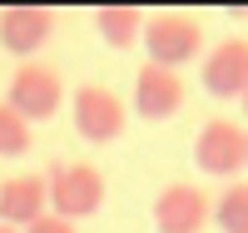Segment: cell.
Wrapping results in <instances>:
<instances>
[{
	"instance_id": "15",
	"label": "cell",
	"mask_w": 248,
	"mask_h": 233,
	"mask_svg": "<svg viewBox=\"0 0 248 233\" xmlns=\"http://www.w3.org/2000/svg\"><path fill=\"white\" fill-rule=\"evenodd\" d=\"M238 104H243V114H248V90H243V99H238Z\"/></svg>"
},
{
	"instance_id": "10",
	"label": "cell",
	"mask_w": 248,
	"mask_h": 233,
	"mask_svg": "<svg viewBox=\"0 0 248 233\" xmlns=\"http://www.w3.org/2000/svg\"><path fill=\"white\" fill-rule=\"evenodd\" d=\"M55 35V10L45 5H5L0 10V45L10 55H35Z\"/></svg>"
},
{
	"instance_id": "6",
	"label": "cell",
	"mask_w": 248,
	"mask_h": 233,
	"mask_svg": "<svg viewBox=\"0 0 248 233\" xmlns=\"http://www.w3.org/2000/svg\"><path fill=\"white\" fill-rule=\"evenodd\" d=\"M214 218V199L199 184H169L154 199V228L159 233H203Z\"/></svg>"
},
{
	"instance_id": "14",
	"label": "cell",
	"mask_w": 248,
	"mask_h": 233,
	"mask_svg": "<svg viewBox=\"0 0 248 233\" xmlns=\"http://www.w3.org/2000/svg\"><path fill=\"white\" fill-rule=\"evenodd\" d=\"M25 233H75V223H70V218H60V214H45L40 223H30Z\"/></svg>"
},
{
	"instance_id": "9",
	"label": "cell",
	"mask_w": 248,
	"mask_h": 233,
	"mask_svg": "<svg viewBox=\"0 0 248 233\" xmlns=\"http://www.w3.org/2000/svg\"><path fill=\"white\" fill-rule=\"evenodd\" d=\"M50 214V184L45 174H15L0 184V223L25 233L30 223H40Z\"/></svg>"
},
{
	"instance_id": "12",
	"label": "cell",
	"mask_w": 248,
	"mask_h": 233,
	"mask_svg": "<svg viewBox=\"0 0 248 233\" xmlns=\"http://www.w3.org/2000/svg\"><path fill=\"white\" fill-rule=\"evenodd\" d=\"M218 233H248V184H229L214 203Z\"/></svg>"
},
{
	"instance_id": "5",
	"label": "cell",
	"mask_w": 248,
	"mask_h": 233,
	"mask_svg": "<svg viewBox=\"0 0 248 233\" xmlns=\"http://www.w3.org/2000/svg\"><path fill=\"white\" fill-rule=\"evenodd\" d=\"M5 104L25 119H55L60 114V104H65V79H60L50 65H20L10 75V90H5Z\"/></svg>"
},
{
	"instance_id": "3",
	"label": "cell",
	"mask_w": 248,
	"mask_h": 233,
	"mask_svg": "<svg viewBox=\"0 0 248 233\" xmlns=\"http://www.w3.org/2000/svg\"><path fill=\"white\" fill-rule=\"evenodd\" d=\"M194 164L209 179H238L248 169V129L233 119H209L194 139Z\"/></svg>"
},
{
	"instance_id": "4",
	"label": "cell",
	"mask_w": 248,
	"mask_h": 233,
	"mask_svg": "<svg viewBox=\"0 0 248 233\" xmlns=\"http://www.w3.org/2000/svg\"><path fill=\"white\" fill-rule=\"evenodd\" d=\"M70 114H75V134L85 144H114L124 134V124H129V104L105 84H79Z\"/></svg>"
},
{
	"instance_id": "13",
	"label": "cell",
	"mask_w": 248,
	"mask_h": 233,
	"mask_svg": "<svg viewBox=\"0 0 248 233\" xmlns=\"http://www.w3.org/2000/svg\"><path fill=\"white\" fill-rule=\"evenodd\" d=\"M30 124L25 119H20L15 109H10V104H0V159H15V154H25L30 149Z\"/></svg>"
},
{
	"instance_id": "1",
	"label": "cell",
	"mask_w": 248,
	"mask_h": 233,
	"mask_svg": "<svg viewBox=\"0 0 248 233\" xmlns=\"http://www.w3.org/2000/svg\"><path fill=\"white\" fill-rule=\"evenodd\" d=\"M50 214L60 218H90L99 214V203H105V174H99L94 164H50Z\"/></svg>"
},
{
	"instance_id": "8",
	"label": "cell",
	"mask_w": 248,
	"mask_h": 233,
	"mask_svg": "<svg viewBox=\"0 0 248 233\" xmlns=\"http://www.w3.org/2000/svg\"><path fill=\"white\" fill-rule=\"evenodd\" d=\"M129 109L139 119H169L184 109V79L179 70H164V65H144L134 75V94H129Z\"/></svg>"
},
{
	"instance_id": "16",
	"label": "cell",
	"mask_w": 248,
	"mask_h": 233,
	"mask_svg": "<svg viewBox=\"0 0 248 233\" xmlns=\"http://www.w3.org/2000/svg\"><path fill=\"white\" fill-rule=\"evenodd\" d=\"M0 233H20V228H5V223H0Z\"/></svg>"
},
{
	"instance_id": "11",
	"label": "cell",
	"mask_w": 248,
	"mask_h": 233,
	"mask_svg": "<svg viewBox=\"0 0 248 233\" xmlns=\"http://www.w3.org/2000/svg\"><path fill=\"white\" fill-rule=\"evenodd\" d=\"M94 30H99V40H105L109 50H129L144 35V15L134 5H99L94 10Z\"/></svg>"
},
{
	"instance_id": "7",
	"label": "cell",
	"mask_w": 248,
	"mask_h": 233,
	"mask_svg": "<svg viewBox=\"0 0 248 233\" xmlns=\"http://www.w3.org/2000/svg\"><path fill=\"white\" fill-rule=\"evenodd\" d=\"M203 90L214 99H243V90H248V40L229 35L203 55Z\"/></svg>"
},
{
	"instance_id": "2",
	"label": "cell",
	"mask_w": 248,
	"mask_h": 233,
	"mask_svg": "<svg viewBox=\"0 0 248 233\" xmlns=\"http://www.w3.org/2000/svg\"><path fill=\"white\" fill-rule=\"evenodd\" d=\"M144 50H149V65H189V60L203 55V25L194 15H179V10H164L154 20H144Z\"/></svg>"
}]
</instances>
